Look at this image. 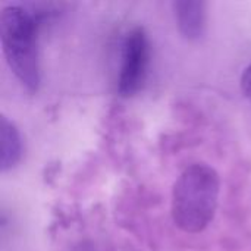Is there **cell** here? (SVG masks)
I'll return each instance as SVG.
<instances>
[{
  "label": "cell",
  "instance_id": "3957f363",
  "mask_svg": "<svg viewBox=\"0 0 251 251\" xmlns=\"http://www.w3.org/2000/svg\"><path fill=\"white\" fill-rule=\"evenodd\" d=\"M150 57V44L143 26L132 28L124 41L122 63L118 76V93L122 97L134 96L144 84Z\"/></svg>",
  "mask_w": 251,
  "mask_h": 251
},
{
  "label": "cell",
  "instance_id": "277c9868",
  "mask_svg": "<svg viewBox=\"0 0 251 251\" xmlns=\"http://www.w3.org/2000/svg\"><path fill=\"white\" fill-rule=\"evenodd\" d=\"M176 25L184 38L200 40L207 26L206 3L201 0H178L172 3Z\"/></svg>",
  "mask_w": 251,
  "mask_h": 251
},
{
  "label": "cell",
  "instance_id": "5b68a950",
  "mask_svg": "<svg viewBox=\"0 0 251 251\" xmlns=\"http://www.w3.org/2000/svg\"><path fill=\"white\" fill-rule=\"evenodd\" d=\"M0 168L6 172L18 165L22 157V138L16 125L6 116L0 118Z\"/></svg>",
  "mask_w": 251,
  "mask_h": 251
},
{
  "label": "cell",
  "instance_id": "7a4b0ae2",
  "mask_svg": "<svg viewBox=\"0 0 251 251\" xmlns=\"http://www.w3.org/2000/svg\"><path fill=\"white\" fill-rule=\"evenodd\" d=\"M43 18L24 6L9 4L0 13V40L6 62L19 82L29 91L40 87L37 34Z\"/></svg>",
  "mask_w": 251,
  "mask_h": 251
},
{
  "label": "cell",
  "instance_id": "6da1fadb",
  "mask_svg": "<svg viewBox=\"0 0 251 251\" xmlns=\"http://www.w3.org/2000/svg\"><path fill=\"white\" fill-rule=\"evenodd\" d=\"M221 193L219 174L206 163H193L174 184L171 213L187 234H199L213 221Z\"/></svg>",
  "mask_w": 251,
  "mask_h": 251
},
{
  "label": "cell",
  "instance_id": "8992f818",
  "mask_svg": "<svg viewBox=\"0 0 251 251\" xmlns=\"http://www.w3.org/2000/svg\"><path fill=\"white\" fill-rule=\"evenodd\" d=\"M241 90L244 96L251 100V65H249L241 75Z\"/></svg>",
  "mask_w": 251,
  "mask_h": 251
}]
</instances>
